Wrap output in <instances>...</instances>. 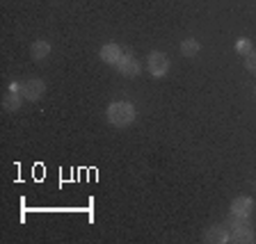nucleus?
I'll return each instance as SVG.
<instances>
[{
    "mask_svg": "<svg viewBox=\"0 0 256 244\" xmlns=\"http://www.w3.org/2000/svg\"><path fill=\"white\" fill-rule=\"evenodd\" d=\"M199 50H202V43H199L197 39H186V41L181 43V53L186 55V57H194Z\"/></svg>",
    "mask_w": 256,
    "mask_h": 244,
    "instance_id": "obj_11",
    "label": "nucleus"
},
{
    "mask_svg": "<svg viewBox=\"0 0 256 244\" xmlns=\"http://www.w3.org/2000/svg\"><path fill=\"white\" fill-rule=\"evenodd\" d=\"M254 213V201L247 197H238L231 201V217H240V219H247L250 215Z\"/></svg>",
    "mask_w": 256,
    "mask_h": 244,
    "instance_id": "obj_5",
    "label": "nucleus"
},
{
    "mask_svg": "<svg viewBox=\"0 0 256 244\" xmlns=\"http://www.w3.org/2000/svg\"><path fill=\"white\" fill-rule=\"evenodd\" d=\"M204 240H206V242H213V244L229 242V229H226V226H222V224H213V226H208V229H206Z\"/></svg>",
    "mask_w": 256,
    "mask_h": 244,
    "instance_id": "obj_7",
    "label": "nucleus"
},
{
    "mask_svg": "<svg viewBox=\"0 0 256 244\" xmlns=\"http://www.w3.org/2000/svg\"><path fill=\"white\" fill-rule=\"evenodd\" d=\"M18 89H21L26 101H39L44 96V91H46V85H44V80H39V78H30V80H23Z\"/></svg>",
    "mask_w": 256,
    "mask_h": 244,
    "instance_id": "obj_3",
    "label": "nucleus"
},
{
    "mask_svg": "<svg viewBox=\"0 0 256 244\" xmlns=\"http://www.w3.org/2000/svg\"><path fill=\"white\" fill-rule=\"evenodd\" d=\"M106 117L114 128H126L135 121V107L126 101H117L112 105H108Z\"/></svg>",
    "mask_w": 256,
    "mask_h": 244,
    "instance_id": "obj_1",
    "label": "nucleus"
},
{
    "mask_svg": "<svg viewBox=\"0 0 256 244\" xmlns=\"http://www.w3.org/2000/svg\"><path fill=\"white\" fill-rule=\"evenodd\" d=\"M254 229L250 226L247 219H240V217H234L229 224V242H236V244H252L254 242Z\"/></svg>",
    "mask_w": 256,
    "mask_h": 244,
    "instance_id": "obj_2",
    "label": "nucleus"
},
{
    "mask_svg": "<svg viewBox=\"0 0 256 244\" xmlns=\"http://www.w3.org/2000/svg\"><path fill=\"white\" fill-rule=\"evenodd\" d=\"M21 89H18V85H12L10 91L5 94V98H2V110L7 112H16L21 110Z\"/></svg>",
    "mask_w": 256,
    "mask_h": 244,
    "instance_id": "obj_9",
    "label": "nucleus"
},
{
    "mask_svg": "<svg viewBox=\"0 0 256 244\" xmlns=\"http://www.w3.org/2000/svg\"><path fill=\"white\" fill-rule=\"evenodd\" d=\"M98 57H101L106 64H112V66H114V64L124 57V48L119 46V43H106V46L98 50Z\"/></svg>",
    "mask_w": 256,
    "mask_h": 244,
    "instance_id": "obj_8",
    "label": "nucleus"
},
{
    "mask_svg": "<svg viewBox=\"0 0 256 244\" xmlns=\"http://www.w3.org/2000/svg\"><path fill=\"white\" fill-rule=\"evenodd\" d=\"M114 69H117L122 75H128V78H135V75L140 73V62L133 57V55L124 53V57L119 59L117 64H114Z\"/></svg>",
    "mask_w": 256,
    "mask_h": 244,
    "instance_id": "obj_6",
    "label": "nucleus"
},
{
    "mask_svg": "<svg viewBox=\"0 0 256 244\" xmlns=\"http://www.w3.org/2000/svg\"><path fill=\"white\" fill-rule=\"evenodd\" d=\"M30 55L34 59H46L50 55V43L48 41H34L30 48Z\"/></svg>",
    "mask_w": 256,
    "mask_h": 244,
    "instance_id": "obj_10",
    "label": "nucleus"
},
{
    "mask_svg": "<svg viewBox=\"0 0 256 244\" xmlns=\"http://www.w3.org/2000/svg\"><path fill=\"white\" fill-rule=\"evenodd\" d=\"M252 50H254V48H252V41H250V39H240V41L236 43V53L242 55V57H245L247 53H252Z\"/></svg>",
    "mask_w": 256,
    "mask_h": 244,
    "instance_id": "obj_12",
    "label": "nucleus"
},
{
    "mask_svg": "<svg viewBox=\"0 0 256 244\" xmlns=\"http://www.w3.org/2000/svg\"><path fill=\"white\" fill-rule=\"evenodd\" d=\"M245 69L250 71V73H256V50L245 55Z\"/></svg>",
    "mask_w": 256,
    "mask_h": 244,
    "instance_id": "obj_13",
    "label": "nucleus"
},
{
    "mask_svg": "<svg viewBox=\"0 0 256 244\" xmlns=\"http://www.w3.org/2000/svg\"><path fill=\"white\" fill-rule=\"evenodd\" d=\"M167 71H170V59H167V55H162L160 50H154V53L149 55V73L154 75V78H162V75H167Z\"/></svg>",
    "mask_w": 256,
    "mask_h": 244,
    "instance_id": "obj_4",
    "label": "nucleus"
}]
</instances>
